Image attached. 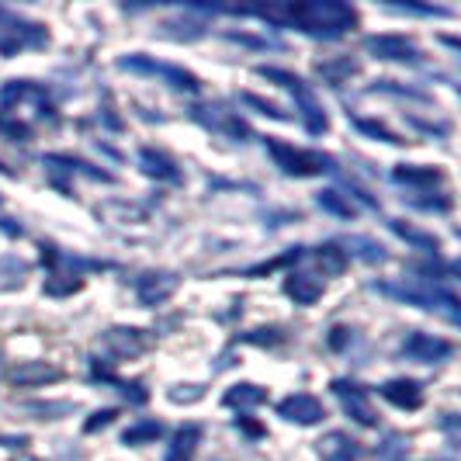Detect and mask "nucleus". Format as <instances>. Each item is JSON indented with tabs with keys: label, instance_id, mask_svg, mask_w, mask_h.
I'll list each match as a JSON object with an SVG mask.
<instances>
[{
	"label": "nucleus",
	"instance_id": "nucleus-1",
	"mask_svg": "<svg viewBox=\"0 0 461 461\" xmlns=\"http://www.w3.org/2000/svg\"><path fill=\"white\" fill-rule=\"evenodd\" d=\"M257 18L277 24V28H299L309 39L337 42L357 24V11L340 0H312V4H288V7H260Z\"/></svg>",
	"mask_w": 461,
	"mask_h": 461
},
{
	"label": "nucleus",
	"instance_id": "nucleus-2",
	"mask_svg": "<svg viewBox=\"0 0 461 461\" xmlns=\"http://www.w3.org/2000/svg\"><path fill=\"white\" fill-rule=\"evenodd\" d=\"M375 292L389 295V299L410 302V305H420V309H430V312H440L447 323H458V299L451 288H444L430 277H413L410 285H375Z\"/></svg>",
	"mask_w": 461,
	"mask_h": 461
},
{
	"label": "nucleus",
	"instance_id": "nucleus-3",
	"mask_svg": "<svg viewBox=\"0 0 461 461\" xmlns=\"http://www.w3.org/2000/svg\"><path fill=\"white\" fill-rule=\"evenodd\" d=\"M267 153L275 157V167L288 177H320V174H333L337 170V160L330 153H320V149H295L281 139L267 136L264 139Z\"/></svg>",
	"mask_w": 461,
	"mask_h": 461
},
{
	"label": "nucleus",
	"instance_id": "nucleus-4",
	"mask_svg": "<svg viewBox=\"0 0 461 461\" xmlns=\"http://www.w3.org/2000/svg\"><path fill=\"white\" fill-rule=\"evenodd\" d=\"M257 77H264V80H271L277 87H285V91L295 94V101H299V115L305 122V129H309V136H323L326 129H330V118H326L323 104L312 97V91L305 87V80L295 77V73H288V69H277V67H257Z\"/></svg>",
	"mask_w": 461,
	"mask_h": 461
},
{
	"label": "nucleus",
	"instance_id": "nucleus-5",
	"mask_svg": "<svg viewBox=\"0 0 461 461\" xmlns=\"http://www.w3.org/2000/svg\"><path fill=\"white\" fill-rule=\"evenodd\" d=\"M22 108H35V118H39V122H49V125L59 122L46 87H39V84H32V80H7V84L0 87V115L18 118Z\"/></svg>",
	"mask_w": 461,
	"mask_h": 461
},
{
	"label": "nucleus",
	"instance_id": "nucleus-6",
	"mask_svg": "<svg viewBox=\"0 0 461 461\" xmlns=\"http://www.w3.org/2000/svg\"><path fill=\"white\" fill-rule=\"evenodd\" d=\"M49 46V32L46 24L24 22L11 11H0V56L11 59L24 49H46Z\"/></svg>",
	"mask_w": 461,
	"mask_h": 461
},
{
	"label": "nucleus",
	"instance_id": "nucleus-7",
	"mask_svg": "<svg viewBox=\"0 0 461 461\" xmlns=\"http://www.w3.org/2000/svg\"><path fill=\"white\" fill-rule=\"evenodd\" d=\"M118 69H129V73H146V77H160L163 84H170L174 91H187V94H198L202 91V80L185 67H170V63H157L149 56H122L118 59Z\"/></svg>",
	"mask_w": 461,
	"mask_h": 461
},
{
	"label": "nucleus",
	"instance_id": "nucleus-8",
	"mask_svg": "<svg viewBox=\"0 0 461 461\" xmlns=\"http://www.w3.org/2000/svg\"><path fill=\"white\" fill-rule=\"evenodd\" d=\"M330 393L340 399L344 413L350 416L354 423H361V427H378V413L371 410L368 389H365L361 382H350V378H333V382H330Z\"/></svg>",
	"mask_w": 461,
	"mask_h": 461
},
{
	"label": "nucleus",
	"instance_id": "nucleus-9",
	"mask_svg": "<svg viewBox=\"0 0 461 461\" xmlns=\"http://www.w3.org/2000/svg\"><path fill=\"white\" fill-rule=\"evenodd\" d=\"M101 344H104V350H108L115 361H132V357L146 354V350L153 347V337H149L146 330H139V326H112V330L101 333ZM115 361H112V365H115Z\"/></svg>",
	"mask_w": 461,
	"mask_h": 461
},
{
	"label": "nucleus",
	"instance_id": "nucleus-10",
	"mask_svg": "<svg viewBox=\"0 0 461 461\" xmlns=\"http://www.w3.org/2000/svg\"><path fill=\"white\" fill-rule=\"evenodd\" d=\"M191 118H194V122H202V125L212 129V132H219V136L236 139V142H250V139H254L250 125H247L243 118L226 112V108H215V104H202V108H194Z\"/></svg>",
	"mask_w": 461,
	"mask_h": 461
},
{
	"label": "nucleus",
	"instance_id": "nucleus-11",
	"mask_svg": "<svg viewBox=\"0 0 461 461\" xmlns=\"http://www.w3.org/2000/svg\"><path fill=\"white\" fill-rule=\"evenodd\" d=\"M393 185L410 191V202H416L420 194H434V187L444 185V170L438 167H416V163H399L393 170Z\"/></svg>",
	"mask_w": 461,
	"mask_h": 461
},
{
	"label": "nucleus",
	"instance_id": "nucleus-12",
	"mask_svg": "<svg viewBox=\"0 0 461 461\" xmlns=\"http://www.w3.org/2000/svg\"><path fill=\"white\" fill-rule=\"evenodd\" d=\"M365 49L375 59H389V63H420L423 59L420 46L406 35H368Z\"/></svg>",
	"mask_w": 461,
	"mask_h": 461
},
{
	"label": "nucleus",
	"instance_id": "nucleus-13",
	"mask_svg": "<svg viewBox=\"0 0 461 461\" xmlns=\"http://www.w3.org/2000/svg\"><path fill=\"white\" fill-rule=\"evenodd\" d=\"M177 288H181V277L174 275V271H146V275L136 277V299L146 309L163 305Z\"/></svg>",
	"mask_w": 461,
	"mask_h": 461
},
{
	"label": "nucleus",
	"instance_id": "nucleus-14",
	"mask_svg": "<svg viewBox=\"0 0 461 461\" xmlns=\"http://www.w3.org/2000/svg\"><path fill=\"white\" fill-rule=\"evenodd\" d=\"M277 416L288 420V423H299V427H316L326 420L323 402L309 393H292L277 402Z\"/></svg>",
	"mask_w": 461,
	"mask_h": 461
},
{
	"label": "nucleus",
	"instance_id": "nucleus-15",
	"mask_svg": "<svg viewBox=\"0 0 461 461\" xmlns=\"http://www.w3.org/2000/svg\"><path fill=\"white\" fill-rule=\"evenodd\" d=\"M451 340H444V337H434V333H410L406 340H402V357H410V361H420V365H438V361H447L451 357Z\"/></svg>",
	"mask_w": 461,
	"mask_h": 461
},
{
	"label": "nucleus",
	"instance_id": "nucleus-16",
	"mask_svg": "<svg viewBox=\"0 0 461 461\" xmlns=\"http://www.w3.org/2000/svg\"><path fill=\"white\" fill-rule=\"evenodd\" d=\"M42 264L49 267V275H73V277H84V271H108L112 264L104 260H84V257H73L52 243H42Z\"/></svg>",
	"mask_w": 461,
	"mask_h": 461
},
{
	"label": "nucleus",
	"instance_id": "nucleus-17",
	"mask_svg": "<svg viewBox=\"0 0 461 461\" xmlns=\"http://www.w3.org/2000/svg\"><path fill=\"white\" fill-rule=\"evenodd\" d=\"M46 170L49 177H59V174H84V177H91V181H101V185H115V174H108V170H101V167H94V163L80 160V157H69V153H49L46 160Z\"/></svg>",
	"mask_w": 461,
	"mask_h": 461
},
{
	"label": "nucleus",
	"instance_id": "nucleus-18",
	"mask_svg": "<svg viewBox=\"0 0 461 461\" xmlns=\"http://www.w3.org/2000/svg\"><path fill=\"white\" fill-rule=\"evenodd\" d=\"M7 382L14 389H35V385H52V382H63V371L46 361H22L18 368L7 371Z\"/></svg>",
	"mask_w": 461,
	"mask_h": 461
},
{
	"label": "nucleus",
	"instance_id": "nucleus-19",
	"mask_svg": "<svg viewBox=\"0 0 461 461\" xmlns=\"http://www.w3.org/2000/svg\"><path fill=\"white\" fill-rule=\"evenodd\" d=\"M378 393L385 402H393L395 410H406V413H416L423 406V385L416 378H389Z\"/></svg>",
	"mask_w": 461,
	"mask_h": 461
},
{
	"label": "nucleus",
	"instance_id": "nucleus-20",
	"mask_svg": "<svg viewBox=\"0 0 461 461\" xmlns=\"http://www.w3.org/2000/svg\"><path fill=\"white\" fill-rule=\"evenodd\" d=\"M139 170L153 181H167V185H181V167L170 160L167 153L153 149V146H142L139 149Z\"/></svg>",
	"mask_w": 461,
	"mask_h": 461
},
{
	"label": "nucleus",
	"instance_id": "nucleus-21",
	"mask_svg": "<svg viewBox=\"0 0 461 461\" xmlns=\"http://www.w3.org/2000/svg\"><path fill=\"white\" fill-rule=\"evenodd\" d=\"M316 451H320L323 461H361V455H365V447L350 438V434H344V430L323 434V440L316 444Z\"/></svg>",
	"mask_w": 461,
	"mask_h": 461
},
{
	"label": "nucleus",
	"instance_id": "nucleus-22",
	"mask_svg": "<svg viewBox=\"0 0 461 461\" xmlns=\"http://www.w3.org/2000/svg\"><path fill=\"white\" fill-rule=\"evenodd\" d=\"M285 295L295 305H316L323 295V281L316 275H305V271H292L285 277Z\"/></svg>",
	"mask_w": 461,
	"mask_h": 461
},
{
	"label": "nucleus",
	"instance_id": "nucleus-23",
	"mask_svg": "<svg viewBox=\"0 0 461 461\" xmlns=\"http://www.w3.org/2000/svg\"><path fill=\"white\" fill-rule=\"evenodd\" d=\"M222 402H226L230 410H240V413H243V410H254L260 402H267V389H260L254 382H236V385L226 389Z\"/></svg>",
	"mask_w": 461,
	"mask_h": 461
},
{
	"label": "nucleus",
	"instance_id": "nucleus-24",
	"mask_svg": "<svg viewBox=\"0 0 461 461\" xmlns=\"http://www.w3.org/2000/svg\"><path fill=\"white\" fill-rule=\"evenodd\" d=\"M198 444H202V427H198V423H187V427H181V430L174 434V440H170L167 461H194Z\"/></svg>",
	"mask_w": 461,
	"mask_h": 461
},
{
	"label": "nucleus",
	"instance_id": "nucleus-25",
	"mask_svg": "<svg viewBox=\"0 0 461 461\" xmlns=\"http://www.w3.org/2000/svg\"><path fill=\"white\" fill-rule=\"evenodd\" d=\"M389 230L399 236V240H406L410 247H416V250H427V254L438 257L440 250V240L434 236V232H423L416 230V226H410V222H402V219H389Z\"/></svg>",
	"mask_w": 461,
	"mask_h": 461
},
{
	"label": "nucleus",
	"instance_id": "nucleus-26",
	"mask_svg": "<svg viewBox=\"0 0 461 461\" xmlns=\"http://www.w3.org/2000/svg\"><path fill=\"white\" fill-rule=\"evenodd\" d=\"M163 438V423L160 420H139L132 423L125 434H122V444H129V447H139V444H157Z\"/></svg>",
	"mask_w": 461,
	"mask_h": 461
},
{
	"label": "nucleus",
	"instance_id": "nucleus-27",
	"mask_svg": "<svg viewBox=\"0 0 461 461\" xmlns=\"http://www.w3.org/2000/svg\"><path fill=\"white\" fill-rule=\"evenodd\" d=\"M312 260H316V264L323 267V275H330V277H337L347 271V254L340 250V243H323V247L312 254Z\"/></svg>",
	"mask_w": 461,
	"mask_h": 461
},
{
	"label": "nucleus",
	"instance_id": "nucleus-28",
	"mask_svg": "<svg viewBox=\"0 0 461 461\" xmlns=\"http://www.w3.org/2000/svg\"><path fill=\"white\" fill-rule=\"evenodd\" d=\"M316 73L323 77L326 84H333V87H340L347 77H354L357 73V63L344 56V59H326V63H316Z\"/></svg>",
	"mask_w": 461,
	"mask_h": 461
},
{
	"label": "nucleus",
	"instance_id": "nucleus-29",
	"mask_svg": "<svg viewBox=\"0 0 461 461\" xmlns=\"http://www.w3.org/2000/svg\"><path fill=\"white\" fill-rule=\"evenodd\" d=\"M316 202H320V208H323V212L337 215V219H354V212H357V208L350 205L340 191H333V187L320 191V194H316Z\"/></svg>",
	"mask_w": 461,
	"mask_h": 461
},
{
	"label": "nucleus",
	"instance_id": "nucleus-30",
	"mask_svg": "<svg viewBox=\"0 0 461 461\" xmlns=\"http://www.w3.org/2000/svg\"><path fill=\"white\" fill-rule=\"evenodd\" d=\"M344 254H354V257H361V260H368V264H382L385 260V250L375 243V240H368V236H350L347 240V250Z\"/></svg>",
	"mask_w": 461,
	"mask_h": 461
},
{
	"label": "nucleus",
	"instance_id": "nucleus-31",
	"mask_svg": "<svg viewBox=\"0 0 461 461\" xmlns=\"http://www.w3.org/2000/svg\"><path fill=\"white\" fill-rule=\"evenodd\" d=\"M84 288V277H73V275H49L46 285H42V292H46L49 299H67L73 292H80Z\"/></svg>",
	"mask_w": 461,
	"mask_h": 461
},
{
	"label": "nucleus",
	"instance_id": "nucleus-32",
	"mask_svg": "<svg viewBox=\"0 0 461 461\" xmlns=\"http://www.w3.org/2000/svg\"><path fill=\"white\" fill-rule=\"evenodd\" d=\"M354 125L365 132V136H371V139H382V142H389V146H402L406 139H399L395 132H389L382 122H371V118H354Z\"/></svg>",
	"mask_w": 461,
	"mask_h": 461
},
{
	"label": "nucleus",
	"instance_id": "nucleus-33",
	"mask_svg": "<svg viewBox=\"0 0 461 461\" xmlns=\"http://www.w3.org/2000/svg\"><path fill=\"white\" fill-rule=\"evenodd\" d=\"M236 340H243V344H257V347H275V344L285 340V333L271 326V330H250V333H240Z\"/></svg>",
	"mask_w": 461,
	"mask_h": 461
},
{
	"label": "nucleus",
	"instance_id": "nucleus-34",
	"mask_svg": "<svg viewBox=\"0 0 461 461\" xmlns=\"http://www.w3.org/2000/svg\"><path fill=\"white\" fill-rule=\"evenodd\" d=\"M0 136L14 139V142H28L32 139V125H24V122L11 115H0Z\"/></svg>",
	"mask_w": 461,
	"mask_h": 461
},
{
	"label": "nucleus",
	"instance_id": "nucleus-35",
	"mask_svg": "<svg viewBox=\"0 0 461 461\" xmlns=\"http://www.w3.org/2000/svg\"><path fill=\"white\" fill-rule=\"evenodd\" d=\"M167 399L177 406H191V402L205 399V389L202 385H174V389H167Z\"/></svg>",
	"mask_w": 461,
	"mask_h": 461
},
{
	"label": "nucleus",
	"instance_id": "nucleus-36",
	"mask_svg": "<svg viewBox=\"0 0 461 461\" xmlns=\"http://www.w3.org/2000/svg\"><path fill=\"white\" fill-rule=\"evenodd\" d=\"M243 101L250 104V108H257L260 115H267V118H277V122H288V112H281L277 104H271V101H260V97H254V94H243Z\"/></svg>",
	"mask_w": 461,
	"mask_h": 461
},
{
	"label": "nucleus",
	"instance_id": "nucleus-37",
	"mask_svg": "<svg viewBox=\"0 0 461 461\" xmlns=\"http://www.w3.org/2000/svg\"><path fill=\"white\" fill-rule=\"evenodd\" d=\"M118 410H97V413H91V420L84 423V434H97V430H104V427H112L115 423Z\"/></svg>",
	"mask_w": 461,
	"mask_h": 461
},
{
	"label": "nucleus",
	"instance_id": "nucleus-38",
	"mask_svg": "<svg viewBox=\"0 0 461 461\" xmlns=\"http://www.w3.org/2000/svg\"><path fill=\"white\" fill-rule=\"evenodd\" d=\"M350 333H354V330H347V326H333V330H330V347H333V350H344V347L354 340Z\"/></svg>",
	"mask_w": 461,
	"mask_h": 461
},
{
	"label": "nucleus",
	"instance_id": "nucleus-39",
	"mask_svg": "<svg viewBox=\"0 0 461 461\" xmlns=\"http://www.w3.org/2000/svg\"><path fill=\"white\" fill-rule=\"evenodd\" d=\"M232 423H236V430H243V434H250V438H260V434H264V427H260V423H254L250 416H236Z\"/></svg>",
	"mask_w": 461,
	"mask_h": 461
},
{
	"label": "nucleus",
	"instance_id": "nucleus-40",
	"mask_svg": "<svg viewBox=\"0 0 461 461\" xmlns=\"http://www.w3.org/2000/svg\"><path fill=\"white\" fill-rule=\"evenodd\" d=\"M0 174H4V177H18V170H14V167H7L4 160H0Z\"/></svg>",
	"mask_w": 461,
	"mask_h": 461
},
{
	"label": "nucleus",
	"instance_id": "nucleus-41",
	"mask_svg": "<svg viewBox=\"0 0 461 461\" xmlns=\"http://www.w3.org/2000/svg\"><path fill=\"white\" fill-rule=\"evenodd\" d=\"M18 461H39V458H32V455H24V458H18Z\"/></svg>",
	"mask_w": 461,
	"mask_h": 461
}]
</instances>
